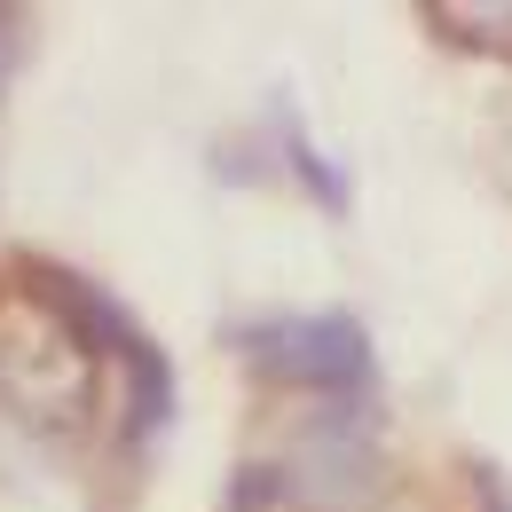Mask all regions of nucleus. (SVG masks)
I'll return each instance as SVG.
<instances>
[{"instance_id":"2","label":"nucleus","mask_w":512,"mask_h":512,"mask_svg":"<svg viewBox=\"0 0 512 512\" xmlns=\"http://www.w3.org/2000/svg\"><path fill=\"white\" fill-rule=\"evenodd\" d=\"M300 465H323L308 489H316V497H331V505H347V497H363V489H371V442L355 434V418H331L323 434H308Z\"/></svg>"},{"instance_id":"1","label":"nucleus","mask_w":512,"mask_h":512,"mask_svg":"<svg viewBox=\"0 0 512 512\" xmlns=\"http://www.w3.org/2000/svg\"><path fill=\"white\" fill-rule=\"evenodd\" d=\"M245 355L284 386H323V394L371 386V339L355 316H276L245 331Z\"/></svg>"},{"instance_id":"3","label":"nucleus","mask_w":512,"mask_h":512,"mask_svg":"<svg viewBox=\"0 0 512 512\" xmlns=\"http://www.w3.org/2000/svg\"><path fill=\"white\" fill-rule=\"evenodd\" d=\"M16 32H24V16H8V8H0V87H8V71H16V48H24Z\"/></svg>"}]
</instances>
